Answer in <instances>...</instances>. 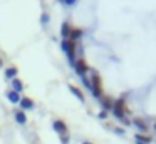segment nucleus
<instances>
[{
	"mask_svg": "<svg viewBox=\"0 0 156 144\" xmlns=\"http://www.w3.org/2000/svg\"><path fill=\"white\" fill-rule=\"evenodd\" d=\"M112 111H114V116L118 117V119H124L126 114H129V109L126 107V100L122 99H118L114 102V106H112Z\"/></svg>",
	"mask_w": 156,
	"mask_h": 144,
	"instance_id": "nucleus-1",
	"label": "nucleus"
},
{
	"mask_svg": "<svg viewBox=\"0 0 156 144\" xmlns=\"http://www.w3.org/2000/svg\"><path fill=\"white\" fill-rule=\"evenodd\" d=\"M91 90L96 97H101L102 96V80L99 74H92L91 76Z\"/></svg>",
	"mask_w": 156,
	"mask_h": 144,
	"instance_id": "nucleus-2",
	"label": "nucleus"
},
{
	"mask_svg": "<svg viewBox=\"0 0 156 144\" xmlns=\"http://www.w3.org/2000/svg\"><path fill=\"white\" fill-rule=\"evenodd\" d=\"M62 50H64V52L67 54L69 60L76 62V42H74V40L66 39L64 42H62Z\"/></svg>",
	"mask_w": 156,
	"mask_h": 144,
	"instance_id": "nucleus-3",
	"label": "nucleus"
},
{
	"mask_svg": "<svg viewBox=\"0 0 156 144\" xmlns=\"http://www.w3.org/2000/svg\"><path fill=\"white\" fill-rule=\"evenodd\" d=\"M74 65H76V70H77V74H79V76H82V77H84L86 72L89 70V65H87V62H86L84 57H81V59L76 60Z\"/></svg>",
	"mask_w": 156,
	"mask_h": 144,
	"instance_id": "nucleus-4",
	"label": "nucleus"
},
{
	"mask_svg": "<svg viewBox=\"0 0 156 144\" xmlns=\"http://www.w3.org/2000/svg\"><path fill=\"white\" fill-rule=\"evenodd\" d=\"M54 129L57 131V132L61 134V136L67 134V126H66V122H64V121H61V119L54 121Z\"/></svg>",
	"mask_w": 156,
	"mask_h": 144,
	"instance_id": "nucleus-5",
	"label": "nucleus"
},
{
	"mask_svg": "<svg viewBox=\"0 0 156 144\" xmlns=\"http://www.w3.org/2000/svg\"><path fill=\"white\" fill-rule=\"evenodd\" d=\"M99 99H101V106L104 107V111L112 109V106H114V100H112L109 96H104V94H102V96L99 97Z\"/></svg>",
	"mask_w": 156,
	"mask_h": 144,
	"instance_id": "nucleus-6",
	"label": "nucleus"
},
{
	"mask_svg": "<svg viewBox=\"0 0 156 144\" xmlns=\"http://www.w3.org/2000/svg\"><path fill=\"white\" fill-rule=\"evenodd\" d=\"M19 104H20L22 109H32V107H34V100H32L30 97H22Z\"/></svg>",
	"mask_w": 156,
	"mask_h": 144,
	"instance_id": "nucleus-7",
	"label": "nucleus"
},
{
	"mask_svg": "<svg viewBox=\"0 0 156 144\" xmlns=\"http://www.w3.org/2000/svg\"><path fill=\"white\" fill-rule=\"evenodd\" d=\"M133 122H134V124H136V126H138L141 131L148 132L149 127H148V124H146V121H144V119H141V117H134V119H133Z\"/></svg>",
	"mask_w": 156,
	"mask_h": 144,
	"instance_id": "nucleus-8",
	"label": "nucleus"
},
{
	"mask_svg": "<svg viewBox=\"0 0 156 144\" xmlns=\"http://www.w3.org/2000/svg\"><path fill=\"white\" fill-rule=\"evenodd\" d=\"M7 97H9V100H10V102H14V104H17V102H20V94L19 92H15V90H9L7 92Z\"/></svg>",
	"mask_w": 156,
	"mask_h": 144,
	"instance_id": "nucleus-9",
	"label": "nucleus"
},
{
	"mask_svg": "<svg viewBox=\"0 0 156 144\" xmlns=\"http://www.w3.org/2000/svg\"><path fill=\"white\" fill-rule=\"evenodd\" d=\"M69 89H71V92L74 94L79 100H82V102H84V94H82V90L79 89V87H76V86H72V84H71V86H69Z\"/></svg>",
	"mask_w": 156,
	"mask_h": 144,
	"instance_id": "nucleus-10",
	"label": "nucleus"
},
{
	"mask_svg": "<svg viewBox=\"0 0 156 144\" xmlns=\"http://www.w3.org/2000/svg\"><path fill=\"white\" fill-rule=\"evenodd\" d=\"M15 121L19 124H25L27 122V116H25L24 111H15Z\"/></svg>",
	"mask_w": 156,
	"mask_h": 144,
	"instance_id": "nucleus-11",
	"label": "nucleus"
},
{
	"mask_svg": "<svg viewBox=\"0 0 156 144\" xmlns=\"http://www.w3.org/2000/svg\"><path fill=\"white\" fill-rule=\"evenodd\" d=\"M61 33H62V37H64V40L69 39V33H71V25H69V22H64V23H62Z\"/></svg>",
	"mask_w": 156,
	"mask_h": 144,
	"instance_id": "nucleus-12",
	"label": "nucleus"
},
{
	"mask_svg": "<svg viewBox=\"0 0 156 144\" xmlns=\"http://www.w3.org/2000/svg\"><path fill=\"white\" fill-rule=\"evenodd\" d=\"M82 35V29H71V33H69V40H77L79 37Z\"/></svg>",
	"mask_w": 156,
	"mask_h": 144,
	"instance_id": "nucleus-13",
	"label": "nucleus"
},
{
	"mask_svg": "<svg viewBox=\"0 0 156 144\" xmlns=\"http://www.w3.org/2000/svg\"><path fill=\"white\" fill-rule=\"evenodd\" d=\"M17 72H19V69L15 65H12V67H9L7 70H5V76L9 77V79H15V76H17Z\"/></svg>",
	"mask_w": 156,
	"mask_h": 144,
	"instance_id": "nucleus-14",
	"label": "nucleus"
},
{
	"mask_svg": "<svg viewBox=\"0 0 156 144\" xmlns=\"http://www.w3.org/2000/svg\"><path fill=\"white\" fill-rule=\"evenodd\" d=\"M12 87H14L15 92H20V90L24 89V84H22L20 79H14V80H12Z\"/></svg>",
	"mask_w": 156,
	"mask_h": 144,
	"instance_id": "nucleus-15",
	"label": "nucleus"
},
{
	"mask_svg": "<svg viewBox=\"0 0 156 144\" xmlns=\"http://www.w3.org/2000/svg\"><path fill=\"white\" fill-rule=\"evenodd\" d=\"M136 141H139V142H144V144H149V142H151V137H149V136H144V134H136Z\"/></svg>",
	"mask_w": 156,
	"mask_h": 144,
	"instance_id": "nucleus-16",
	"label": "nucleus"
},
{
	"mask_svg": "<svg viewBox=\"0 0 156 144\" xmlns=\"http://www.w3.org/2000/svg\"><path fill=\"white\" fill-rule=\"evenodd\" d=\"M61 142H62V144H67V142H69V136H67V134L61 136Z\"/></svg>",
	"mask_w": 156,
	"mask_h": 144,
	"instance_id": "nucleus-17",
	"label": "nucleus"
},
{
	"mask_svg": "<svg viewBox=\"0 0 156 144\" xmlns=\"http://www.w3.org/2000/svg\"><path fill=\"white\" fill-rule=\"evenodd\" d=\"M99 117H101V119H106V117H108V111L102 109L101 112H99Z\"/></svg>",
	"mask_w": 156,
	"mask_h": 144,
	"instance_id": "nucleus-18",
	"label": "nucleus"
},
{
	"mask_svg": "<svg viewBox=\"0 0 156 144\" xmlns=\"http://www.w3.org/2000/svg\"><path fill=\"white\" fill-rule=\"evenodd\" d=\"M42 22H49V15H47V13H44V15H42Z\"/></svg>",
	"mask_w": 156,
	"mask_h": 144,
	"instance_id": "nucleus-19",
	"label": "nucleus"
},
{
	"mask_svg": "<svg viewBox=\"0 0 156 144\" xmlns=\"http://www.w3.org/2000/svg\"><path fill=\"white\" fill-rule=\"evenodd\" d=\"M62 2H64V3H67V5H71V3H74L76 0H62Z\"/></svg>",
	"mask_w": 156,
	"mask_h": 144,
	"instance_id": "nucleus-20",
	"label": "nucleus"
},
{
	"mask_svg": "<svg viewBox=\"0 0 156 144\" xmlns=\"http://www.w3.org/2000/svg\"><path fill=\"white\" fill-rule=\"evenodd\" d=\"M2 65H4V62H2V59H0V67H2Z\"/></svg>",
	"mask_w": 156,
	"mask_h": 144,
	"instance_id": "nucleus-21",
	"label": "nucleus"
},
{
	"mask_svg": "<svg viewBox=\"0 0 156 144\" xmlns=\"http://www.w3.org/2000/svg\"><path fill=\"white\" fill-rule=\"evenodd\" d=\"M136 144H144V142H139V141H136Z\"/></svg>",
	"mask_w": 156,
	"mask_h": 144,
	"instance_id": "nucleus-22",
	"label": "nucleus"
},
{
	"mask_svg": "<svg viewBox=\"0 0 156 144\" xmlns=\"http://www.w3.org/2000/svg\"><path fill=\"white\" fill-rule=\"evenodd\" d=\"M82 144H91V142H87V141H84V142H82Z\"/></svg>",
	"mask_w": 156,
	"mask_h": 144,
	"instance_id": "nucleus-23",
	"label": "nucleus"
},
{
	"mask_svg": "<svg viewBox=\"0 0 156 144\" xmlns=\"http://www.w3.org/2000/svg\"><path fill=\"white\" fill-rule=\"evenodd\" d=\"M154 131H156V122H154Z\"/></svg>",
	"mask_w": 156,
	"mask_h": 144,
	"instance_id": "nucleus-24",
	"label": "nucleus"
}]
</instances>
